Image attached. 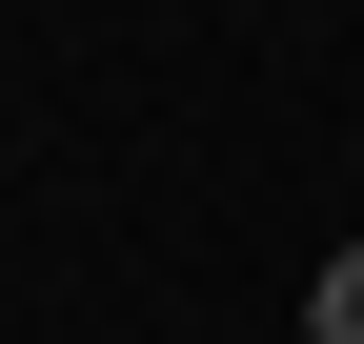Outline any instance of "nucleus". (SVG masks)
I'll return each mask as SVG.
<instances>
[{
  "label": "nucleus",
  "instance_id": "nucleus-1",
  "mask_svg": "<svg viewBox=\"0 0 364 344\" xmlns=\"http://www.w3.org/2000/svg\"><path fill=\"white\" fill-rule=\"evenodd\" d=\"M304 324H324V344H364V243H324V284H304Z\"/></svg>",
  "mask_w": 364,
  "mask_h": 344
}]
</instances>
